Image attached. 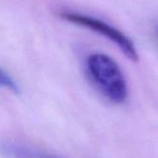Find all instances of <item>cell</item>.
I'll return each mask as SVG.
<instances>
[{"label":"cell","mask_w":158,"mask_h":158,"mask_svg":"<svg viewBox=\"0 0 158 158\" xmlns=\"http://www.w3.org/2000/svg\"><path fill=\"white\" fill-rule=\"evenodd\" d=\"M2 152L11 158H63L20 143H6L2 146Z\"/></svg>","instance_id":"obj_3"},{"label":"cell","mask_w":158,"mask_h":158,"mask_svg":"<svg viewBox=\"0 0 158 158\" xmlns=\"http://www.w3.org/2000/svg\"><path fill=\"white\" fill-rule=\"evenodd\" d=\"M60 16L66 22L82 26L93 31L94 33L100 34L101 35L116 45L127 59L132 61H138L139 55L134 43L124 33H122L115 27L100 19L81 13L63 12Z\"/></svg>","instance_id":"obj_2"},{"label":"cell","mask_w":158,"mask_h":158,"mask_svg":"<svg viewBox=\"0 0 158 158\" xmlns=\"http://www.w3.org/2000/svg\"><path fill=\"white\" fill-rule=\"evenodd\" d=\"M0 89L10 90L13 93H18L20 91V87L17 82L2 68H0Z\"/></svg>","instance_id":"obj_4"},{"label":"cell","mask_w":158,"mask_h":158,"mask_svg":"<svg viewBox=\"0 0 158 158\" xmlns=\"http://www.w3.org/2000/svg\"><path fill=\"white\" fill-rule=\"evenodd\" d=\"M86 67L90 80L106 99L116 104L126 102L128 94L127 81L113 58L101 52L92 53L87 58Z\"/></svg>","instance_id":"obj_1"},{"label":"cell","mask_w":158,"mask_h":158,"mask_svg":"<svg viewBox=\"0 0 158 158\" xmlns=\"http://www.w3.org/2000/svg\"><path fill=\"white\" fill-rule=\"evenodd\" d=\"M156 33H157V36H158V28H157V30H156Z\"/></svg>","instance_id":"obj_5"}]
</instances>
